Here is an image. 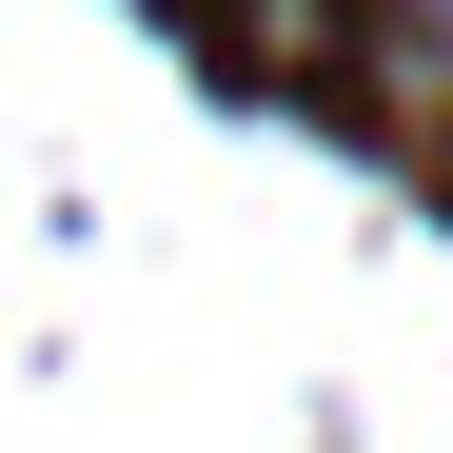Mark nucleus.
I'll list each match as a JSON object with an SVG mask.
<instances>
[{"mask_svg": "<svg viewBox=\"0 0 453 453\" xmlns=\"http://www.w3.org/2000/svg\"><path fill=\"white\" fill-rule=\"evenodd\" d=\"M355 99L374 119H453V0H374L355 20Z\"/></svg>", "mask_w": 453, "mask_h": 453, "instance_id": "f257e3e1", "label": "nucleus"}]
</instances>
